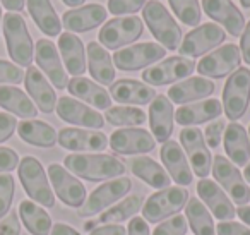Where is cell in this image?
Listing matches in <instances>:
<instances>
[{"label": "cell", "instance_id": "obj_1", "mask_svg": "<svg viewBox=\"0 0 250 235\" xmlns=\"http://www.w3.org/2000/svg\"><path fill=\"white\" fill-rule=\"evenodd\" d=\"M69 172L91 182L110 180L125 173V165L111 155H69L63 160Z\"/></svg>", "mask_w": 250, "mask_h": 235}, {"label": "cell", "instance_id": "obj_2", "mask_svg": "<svg viewBox=\"0 0 250 235\" xmlns=\"http://www.w3.org/2000/svg\"><path fill=\"white\" fill-rule=\"evenodd\" d=\"M143 18L146 21L149 31L158 42L163 45V48L177 50L182 43V29L175 23L168 9L161 4L160 0H151L144 5Z\"/></svg>", "mask_w": 250, "mask_h": 235}, {"label": "cell", "instance_id": "obj_3", "mask_svg": "<svg viewBox=\"0 0 250 235\" xmlns=\"http://www.w3.org/2000/svg\"><path fill=\"white\" fill-rule=\"evenodd\" d=\"M4 36L9 57L19 66L29 67L33 62V40L22 16L7 12L4 16Z\"/></svg>", "mask_w": 250, "mask_h": 235}, {"label": "cell", "instance_id": "obj_4", "mask_svg": "<svg viewBox=\"0 0 250 235\" xmlns=\"http://www.w3.org/2000/svg\"><path fill=\"white\" fill-rule=\"evenodd\" d=\"M19 180L24 187L26 194L33 201L40 203L45 208L55 206V196L46 179V173L43 170L42 163L33 156H24L19 162Z\"/></svg>", "mask_w": 250, "mask_h": 235}, {"label": "cell", "instance_id": "obj_5", "mask_svg": "<svg viewBox=\"0 0 250 235\" xmlns=\"http://www.w3.org/2000/svg\"><path fill=\"white\" fill-rule=\"evenodd\" d=\"M188 190L184 187H167L160 189L158 192L151 194L147 201L143 204V216L149 223H160L161 220L175 214L187 204Z\"/></svg>", "mask_w": 250, "mask_h": 235}, {"label": "cell", "instance_id": "obj_6", "mask_svg": "<svg viewBox=\"0 0 250 235\" xmlns=\"http://www.w3.org/2000/svg\"><path fill=\"white\" fill-rule=\"evenodd\" d=\"M250 103V70L238 67L228 77L223 90V108L229 120H238L245 115Z\"/></svg>", "mask_w": 250, "mask_h": 235}, {"label": "cell", "instance_id": "obj_7", "mask_svg": "<svg viewBox=\"0 0 250 235\" xmlns=\"http://www.w3.org/2000/svg\"><path fill=\"white\" fill-rule=\"evenodd\" d=\"M143 19L136 18V16H127V18H115L108 21L106 24L101 28L100 38L101 45L108 50H118L122 47L129 45V43L136 42L141 35H143Z\"/></svg>", "mask_w": 250, "mask_h": 235}, {"label": "cell", "instance_id": "obj_8", "mask_svg": "<svg viewBox=\"0 0 250 235\" xmlns=\"http://www.w3.org/2000/svg\"><path fill=\"white\" fill-rule=\"evenodd\" d=\"M130 189H132V180L127 179V177L113 179L110 182L101 184L100 187H96L91 192L86 203L79 208V216H94V214L101 213L106 206L113 204L120 197L127 196Z\"/></svg>", "mask_w": 250, "mask_h": 235}, {"label": "cell", "instance_id": "obj_9", "mask_svg": "<svg viewBox=\"0 0 250 235\" xmlns=\"http://www.w3.org/2000/svg\"><path fill=\"white\" fill-rule=\"evenodd\" d=\"M212 175L216 182L223 186V189L231 196V199L238 204H247L250 201V189L247 186L245 179L242 177L240 170L225 158L223 155H216L212 160Z\"/></svg>", "mask_w": 250, "mask_h": 235}, {"label": "cell", "instance_id": "obj_10", "mask_svg": "<svg viewBox=\"0 0 250 235\" xmlns=\"http://www.w3.org/2000/svg\"><path fill=\"white\" fill-rule=\"evenodd\" d=\"M165 55H167V50L163 47L147 42L117 50L111 60L115 62V67H118L120 70H139L151 64H156Z\"/></svg>", "mask_w": 250, "mask_h": 235}, {"label": "cell", "instance_id": "obj_11", "mask_svg": "<svg viewBox=\"0 0 250 235\" xmlns=\"http://www.w3.org/2000/svg\"><path fill=\"white\" fill-rule=\"evenodd\" d=\"M240 62H242V53H240L238 47L228 43V45L219 47L218 50L206 55L197 64V72L206 77L221 79V77L235 72Z\"/></svg>", "mask_w": 250, "mask_h": 235}, {"label": "cell", "instance_id": "obj_12", "mask_svg": "<svg viewBox=\"0 0 250 235\" xmlns=\"http://www.w3.org/2000/svg\"><path fill=\"white\" fill-rule=\"evenodd\" d=\"M225 38V29L218 24H201L185 35L184 42L178 47V52L182 53V57H201L211 48L221 45Z\"/></svg>", "mask_w": 250, "mask_h": 235}, {"label": "cell", "instance_id": "obj_13", "mask_svg": "<svg viewBox=\"0 0 250 235\" xmlns=\"http://www.w3.org/2000/svg\"><path fill=\"white\" fill-rule=\"evenodd\" d=\"M48 177L55 194L63 204L70 208H81L86 203V187L59 163H52L48 166Z\"/></svg>", "mask_w": 250, "mask_h": 235}, {"label": "cell", "instance_id": "obj_14", "mask_svg": "<svg viewBox=\"0 0 250 235\" xmlns=\"http://www.w3.org/2000/svg\"><path fill=\"white\" fill-rule=\"evenodd\" d=\"M195 69V62L185 57H170L143 72V81L151 86H165L184 77H188Z\"/></svg>", "mask_w": 250, "mask_h": 235}, {"label": "cell", "instance_id": "obj_15", "mask_svg": "<svg viewBox=\"0 0 250 235\" xmlns=\"http://www.w3.org/2000/svg\"><path fill=\"white\" fill-rule=\"evenodd\" d=\"M180 142L195 175L202 179L208 177L211 173V151L206 144L202 131H199V127H184L180 131Z\"/></svg>", "mask_w": 250, "mask_h": 235}, {"label": "cell", "instance_id": "obj_16", "mask_svg": "<svg viewBox=\"0 0 250 235\" xmlns=\"http://www.w3.org/2000/svg\"><path fill=\"white\" fill-rule=\"evenodd\" d=\"M108 144L117 155H144L153 151L156 141L146 129L129 127L115 131Z\"/></svg>", "mask_w": 250, "mask_h": 235}, {"label": "cell", "instance_id": "obj_17", "mask_svg": "<svg viewBox=\"0 0 250 235\" xmlns=\"http://www.w3.org/2000/svg\"><path fill=\"white\" fill-rule=\"evenodd\" d=\"M57 114L62 120L69 122L74 125H81V127H91L94 131L101 129L104 125V117L98 114L96 110L89 108L87 105L81 103V101L74 100L70 96H62L57 100L55 107Z\"/></svg>", "mask_w": 250, "mask_h": 235}, {"label": "cell", "instance_id": "obj_18", "mask_svg": "<svg viewBox=\"0 0 250 235\" xmlns=\"http://www.w3.org/2000/svg\"><path fill=\"white\" fill-rule=\"evenodd\" d=\"M35 59L38 67L46 74L52 84L57 90H63L67 88L69 81H67V72L63 69V64L60 60L59 50L50 40H38L35 48Z\"/></svg>", "mask_w": 250, "mask_h": 235}, {"label": "cell", "instance_id": "obj_19", "mask_svg": "<svg viewBox=\"0 0 250 235\" xmlns=\"http://www.w3.org/2000/svg\"><path fill=\"white\" fill-rule=\"evenodd\" d=\"M57 142L70 151H103L108 146V138L100 131L65 127L57 134Z\"/></svg>", "mask_w": 250, "mask_h": 235}, {"label": "cell", "instance_id": "obj_20", "mask_svg": "<svg viewBox=\"0 0 250 235\" xmlns=\"http://www.w3.org/2000/svg\"><path fill=\"white\" fill-rule=\"evenodd\" d=\"M204 12L216 23H221L231 36H240L245 28L243 14L231 0H202Z\"/></svg>", "mask_w": 250, "mask_h": 235}, {"label": "cell", "instance_id": "obj_21", "mask_svg": "<svg viewBox=\"0 0 250 235\" xmlns=\"http://www.w3.org/2000/svg\"><path fill=\"white\" fill-rule=\"evenodd\" d=\"M106 9L100 4H87L81 9L67 11L62 16V26L69 33H84L94 29L104 23L106 19Z\"/></svg>", "mask_w": 250, "mask_h": 235}, {"label": "cell", "instance_id": "obj_22", "mask_svg": "<svg viewBox=\"0 0 250 235\" xmlns=\"http://www.w3.org/2000/svg\"><path fill=\"white\" fill-rule=\"evenodd\" d=\"M173 105L165 94H158L149 105V125L154 141L167 142L173 132Z\"/></svg>", "mask_w": 250, "mask_h": 235}, {"label": "cell", "instance_id": "obj_23", "mask_svg": "<svg viewBox=\"0 0 250 235\" xmlns=\"http://www.w3.org/2000/svg\"><path fill=\"white\" fill-rule=\"evenodd\" d=\"M197 194L218 220L229 221L236 214L233 203L228 199L225 190L218 186V182H211V180L202 179L197 184Z\"/></svg>", "mask_w": 250, "mask_h": 235}, {"label": "cell", "instance_id": "obj_24", "mask_svg": "<svg viewBox=\"0 0 250 235\" xmlns=\"http://www.w3.org/2000/svg\"><path fill=\"white\" fill-rule=\"evenodd\" d=\"M161 160L165 168L168 170V175L175 180L180 187L192 184V170L188 165L187 156L184 155V149L177 141H167L161 146Z\"/></svg>", "mask_w": 250, "mask_h": 235}, {"label": "cell", "instance_id": "obj_25", "mask_svg": "<svg viewBox=\"0 0 250 235\" xmlns=\"http://www.w3.org/2000/svg\"><path fill=\"white\" fill-rule=\"evenodd\" d=\"M24 84L28 90L29 96L35 100V103L38 105V108L43 114H52L57 107V94L53 91V88L50 86V83L46 81V77L40 72L38 67L29 66L24 76Z\"/></svg>", "mask_w": 250, "mask_h": 235}, {"label": "cell", "instance_id": "obj_26", "mask_svg": "<svg viewBox=\"0 0 250 235\" xmlns=\"http://www.w3.org/2000/svg\"><path fill=\"white\" fill-rule=\"evenodd\" d=\"M110 94L115 101L125 105H147L156 98L151 86L136 79H118L110 86Z\"/></svg>", "mask_w": 250, "mask_h": 235}, {"label": "cell", "instance_id": "obj_27", "mask_svg": "<svg viewBox=\"0 0 250 235\" xmlns=\"http://www.w3.org/2000/svg\"><path fill=\"white\" fill-rule=\"evenodd\" d=\"M216 86L211 79L206 77H188L182 83L175 84L168 91V100L178 105L190 103V101L201 100V98L211 96Z\"/></svg>", "mask_w": 250, "mask_h": 235}, {"label": "cell", "instance_id": "obj_28", "mask_svg": "<svg viewBox=\"0 0 250 235\" xmlns=\"http://www.w3.org/2000/svg\"><path fill=\"white\" fill-rule=\"evenodd\" d=\"M225 151L235 166H245L250 160V139L242 124L231 122L225 131Z\"/></svg>", "mask_w": 250, "mask_h": 235}, {"label": "cell", "instance_id": "obj_29", "mask_svg": "<svg viewBox=\"0 0 250 235\" xmlns=\"http://www.w3.org/2000/svg\"><path fill=\"white\" fill-rule=\"evenodd\" d=\"M87 64L89 74L101 86H111L115 83V66L110 53L96 42L87 43Z\"/></svg>", "mask_w": 250, "mask_h": 235}, {"label": "cell", "instance_id": "obj_30", "mask_svg": "<svg viewBox=\"0 0 250 235\" xmlns=\"http://www.w3.org/2000/svg\"><path fill=\"white\" fill-rule=\"evenodd\" d=\"M223 114V105L218 100H204L192 105H182L175 112V120L180 125H199L219 117Z\"/></svg>", "mask_w": 250, "mask_h": 235}, {"label": "cell", "instance_id": "obj_31", "mask_svg": "<svg viewBox=\"0 0 250 235\" xmlns=\"http://www.w3.org/2000/svg\"><path fill=\"white\" fill-rule=\"evenodd\" d=\"M59 48L67 72L72 74L74 77L83 76L86 72V53L83 42L72 33H62L59 36Z\"/></svg>", "mask_w": 250, "mask_h": 235}, {"label": "cell", "instance_id": "obj_32", "mask_svg": "<svg viewBox=\"0 0 250 235\" xmlns=\"http://www.w3.org/2000/svg\"><path fill=\"white\" fill-rule=\"evenodd\" d=\"M67 90L72 96L84 100L86 103L100 108V110H108L111 105V98L106 90L86 77H72L67 84Z\"/></svg>", "mask_w": 250, "mask_h": 235}, {"label": "cell", "instance_id": "obj_33", "mask_svg": "<svg viewBox=\"0 0 250 235\" xmlns=\"http://www.w3.org/2000/svg\"><path fill=\"white\" fill-rule=\"evenodd\" d=\"M130 170L136 177L154 187V189H167L170 187L171 177L161 165H158L149 156H137L130 162Z\"/></svg>", "mask_w": 250, "mask_h": 235}, {"label": "cell", "instance_id": "obj_34", "mask_svg": "<svg viewBox=\"0 0 250 235\" xmlns=\"http://www.w3.org/2000/svg\"><path fill=\"white\" fill-rule=\"evenodd\" d=\"M18 134L28 144L40 148H52L57 144V132L50 124L42 120H22L18 124Z\"/></svg>", "mask_w": 250, "mask_h": 235}, {"label": "cell", "instance_id": "obj_35", "mask_svg": "<svg viewBox=\"0 0 250 235\" xmlns=\"http://www.w3.org/2000/svg\"><path fill=\"white\" fill-rule=\"evenodd\" d=\"M0 107L22 118H35L38 115L35 103L24 91L14 86H0Z\"/></svg>", "mask_w": 250, "mask_h": 235}, {"label": "cell", "instance_id": "obj_36", "mask_svg": "<svg viewBox=\"0 0 250 235\" xmlns=\"http://www.w3.org/2000/svg\"><path fill=\"white\" fill-rule=\"evenodd\" d=\"M28 11L33 21L46 36H59L62 29L59 16L50 0H28Z\"/></svg>", "mask_w": 250, "mask_h": 235}, {"label": "cell", "instance_id": "obj_37", "mask_svg": "<svg viewBox=\"0 0 250 235\" xmlns=\"http://www.w3.org/2000/svg\"><path fill=\"white\" fill-rule=\"evenodd\" d=\"M19 216L24 223L26 230L33 235H50L52 232V218L43 208L36 206L33 201H21Z\"/></svg>", "mask_w": 250, "mask_h": 235}, {"label": "cell", "instance_id": "obj_38", "mask_svg": "<svg viewBox=\"0 0 250 235\" xmlns=\"http://www.w3.org/2000/svg\"><path fill=\"white\" fill-rule=\"evenodd\" d=\"M185 218H187V223L190 225L192 232L195 235H216L211 213L197 197H190L187 201Z\"/></svg>", "mask_w": 250, "mask_h": 235}, {"label": "cell", "instance_id": "obj_39", "mask_svg": "<svg viewBox=\"0 0 250 235\" xmlns=\"http://www.w3.org/2000/svg\"><path fill=\"white\" fill-rule=\"evenodd\" d=\"M144 199L143 196L136 194V196H129L127 199H124L122 203L115 204L111 210H106L100 214L98 223H120L124 220H129L130 216L143 210Z\"/></svg>", "mask_w": 250, "mask_h": 235}, {"label": "cell", "instance_id": "obj_40", "mask_svg": "<svg viewBox=\"0 0 250 235\" xmlns=\"http://www.w3.org/2000/svg\"><path fill=\"white\" fill-rule=\"evenodd\" d=\"M104 118L111 125H127V127H136L146 122V114L137 107H113L108 108Z\"/></svg>", "mask_w": 250, "mask_h": 235}, {"label": "cell", "instance_id": "obj_41", "mask_svg": "<svg viewBox=\"0 0 250 235\" xmlns=\"http://www.w3.org/2000/svg\"><path fill=\"white\" fill-rule=\"evenodd\" d=\"M175 16L187 26H197L201 23L202 11L197 0H168Z\"/></svg>", "mask_w": 250, "mask_h": 235}, {"label": "cell", "instance_id": "obj_42", "mask_svg": "<svg viewBox=\"0 0 250 235\" xmlns=\"http://www.w3.org/2000/svg\"><path fill=\"white\" fill-rule=\"evenodd\" d=\"M16 182L11 173H2L0 175V220L11 211V204L14 199Z\"/></svg>", "mask_w": 250, "mask_h": 235}, {"label": "cell", "instance_id": "obj_43", "mask_svg": "<svg viewBox=\"0 0 250 235\" xmlns=\"http://www.w3.org/2000/svg\"><path fill=\"white\" fill-rule=\"evenodd\" d=\"M188 230L187 218L184 214H175L170 220L160 223L154 228L153 235H185Z\"/></svg>", "mask_w": 250, "mask_h": 235}, {"label": "cell", "instance_id": "obj_44", "mask_svg": "<svg viewBox=\"0 0 250 235\" xmlns=\"http://www.w3.org/2000/svg\"><path fill=\"white\" fill-rule=\"evenodd\" d=\"M146 5V0H108V11L113 16L134 14Z\"/></svg>", "mask_w": 250, "mask_h": 235}, {"label": "cell", "instance_id": "obj_45", "mask_svg": "<svg viewBox=\"0 0 250 235\" xmlns=\"http://www.w3.org/2000/svg\"><path fill=\"white\" fill-rule=\"evenodd\" d=\"M24 81V72L19 66L0 60V84H19Z\"/></svg>", "mask_w": 250, "mask_h": 235}, {"label": "cell", "instance_id": "obj_46", "mask_svg": "<svg viewBox=\"0 0 250 235\" xmlns=\"http://www.w3.org/2000/svg\"><path fill=\"white\" fill-rule=\"evenodd\" d=\"M225 120H214V122H211V124L206 127V131H204V141H206V144L208 146H211L212 149L214 148H218L219 144H221V141H223V132H225Z\"/></svg>", "mask_w": 250, "mask_h": 235}, {"label": "cell", "instance_id": "obj_47", "mask_svg": "<svg viewBox=\"0 0 250 235\" xmlns=\"http://www.w3.org/2000/svg\"><path fill=\"white\" fill-rule=\"evenodd\" d=\"M0 235H21V223H19V213L11 210L7 216L2 218L0 223Z\"/></svg>", "mask_w": 250, "mask_h": 235}, {"label": "cell", "instance_id": "obj_48", "mask_svg": "<svg viewBox=\"0 0 250 235\" xmlns=\"http://www.w3.org/2000/svg\"><path fill=\"white\" fill-rule=\"evenodd\" d=\"M19 165V156L14 149L0 146V172H12Z\"/></svg>", "mask_w": 250, "mask_h": 235}, {"label": "cell", "instance_id": "obj_49", "mask_svg": "<svg viewBox=\"0 0 250 235\" xmlns=\"http://www.w3.org/2000/svg\"><path fill=\"white\" fill-rule=\"evenodd\" d=\"M18 129V120L11 114H0V142L7 141Z\"/></svg>", "mask_w": 250, "mask_h": 235}, {"label": "cell", "instance_id": "obj_50", "mask_svg": "<svg viewBox=\"0 0 250 235\" xmlns=\"http://www.w3.org/2000/svg\"><path fill=\"white\" fill-rule=\"evenodd\" d=\"M218 235H250V228L235 221H221L216 228Z\"/></svg>", "mask_w": 250, "mask_h": 235}, {"label": "cell", "instance_id": "obj_51", "mask_svg": "<svg viewBox=\"0 0 250 235\" xmlns=\"http://www.w3.org/2000/svg\"><path fill=\"white\" fill-rule=\"evenodd\" d=\"M89 235H127V230L122 225L108 223V225H100L94 230L89 232Z\"/></svg>", "mask_w": 250, "mask_h": 235}, {"label": "cell", "instance_id": "obj_52", "mask_svg": "<svg viewBox=\"0 0 250 235\" xmlns=\"http://www.w3.org/2000/svg\"><path fill=\"white\" fill-rule=\"evenodd\" d=\"M240 53H242L243 60L250 66V21L243 28L242 40H240Z\"/></svg>", "mask_w": 250, "mask_h": 235}, {"label": "cell", "instance_id": "obj_53", "mask_svg": "<svg viewBox=\"0 0 250 235\" xmlns=\"http://www.w3.org/2000/svg\"><path fill=\"white\" fill-rule=\"evenodd\" d=\"M129 235H151L149 225H147L146 220H143L141 216L132 218L129 223Z\"/></svg>", "mask_w": 250, "mask_h": 235}, {"label": "cell", "instance_id": "obj_54", "mask_svg": "<svg viewBox=\"0 0 250 235\" xmlns=\"http://www.w3.org/2000/svg\"><path fill=\"white\" fill-rule=\"evenodd\" d=\"M52 235H81V234L65 223H55L52 227Z\"/></svg>", "mask_w": 250, "mask_h": 235}, {"label": "cell", "instance_id": "obj_55", "mask_svg": "<svg viewBox=\"0 0 250 235\" xmlns=\"http://www.w3.org/2000/svg\"><path fill=\"white\" fill-rule=\"evenodd\" d=\"M2 5H4L5 9H9L11 12L22 11V7H24V0H2Z\"/></svg>", "mask_w": 250, "mask_h": 235}, {"label": "cell", "instance_id": "obj_56", "mask_svg": "<svg viewBox=\"0 0 250 235\" xmlns=\"http://www.w3.org/2000/svg\"><path fill=\"white\" fill-rule=\"evenodd\" d=\"M238 218L243 221V223H247L250 227V206H242V208H238Z\"/></svg>", "mask_w": 250, "mask_h": 235}, {"label": "cell", "instance_id": "obj_57", "mask_svg": "<svg viewBox=\"0 0 250 235\" xmlns=\"http://www.w3.org/2000/svg\"><path fill=\"white\" fill-rule=\"evenodd\" d=\"M62 2L69 7H77V5L84 4V0H62Z\"/></svg>", "mask_w": 250, "mask_h": 235}, {"label": "cell", "instance_id": "obj_58", "mask_svg": "<svg viewBox=\"0 0 250 235\" xmlns=\"http://www.w3.org/2000/svg\"><path fill=\"white\" fill-rule=\"evenodd\" d=\"M98 227V221H87L86 225H84V228H86L87 232H91V230H94V228Z\"/></svg>", "mask_w": 250, "mask_h": 235}, {"label": "cell", "instance_id": "obj_59", "mask_svg": "<svg viewBox=\"0 0 250 235\" xmlns=\"http://www.w3.org/2000/svg\"><path fill=\"white\" fill-rule=\"evenodd\" d=\"M243 177H245L247 182H250V163L245 165V170H243Z\"/></svg>", "mask_w": 250, "mask_h": 235}, {"label": "cell", "instance_id": "obj_60", "mask_svg": "<svg viewBox=\"0 0 250 235\" xmlns=\"http://www.w3.org/2000/svg\"><path fill=\"white\" fill-rule=\"evenodd\" d=\"M240 4H242V7L250 9V0H240Z\"/></svg>", "mask_w": 250, "mask_h": 235}, {"label": "cell", "instance_id": "obj_61", "mask_svg": "<svg viewBox=\"0 0 250 235\" xmlns=\"http://www.w3.org/2000/svg\"><path fill=\"white\" fill-rule=\"evenodd\" d=\"M0 19H2V7H0Z\"/></svg>", "mask_w": 250, "mask_h": 235}, {"label": "cell", "instance_id": "obj_62", "mask_svg": "<svg viewBox=\"0 0 250 235\" xmlns=\"http://www.w3.org/2000/svg\"><path fill=\"white\" fill-rule=\"evenodd\" d=\"M247 134H249V139H250V127H249V132H247Z\"/></svg>", "mask_w": 250, "mask_h": 235}]
</instances>
